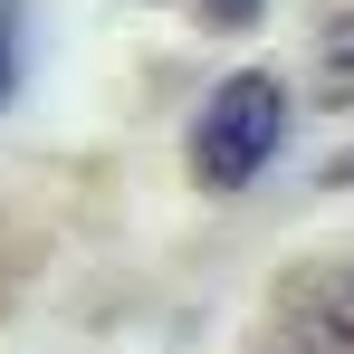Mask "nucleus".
I'll return each instance as SVG.
<instances>
[{
  "instance_id": "5",
  "label": "nucleus",
  "mask_w": 354,
  "mask_h": 354,
  "mask_svg": "<svg viewBox=\"0 0 354 354\" xmlns=\"http://www.w3.org/2000/svg\"><path fill=\"white\" fill-rule=\"evenodd\" d=\"M201 10H211V29H249V19H259L268 0H201Z\"/></svg>"
},
{
  "instance_id": "3",
  "label": "nucleus",
  "mask_w": 354,
  "mask_h": 354,
  "mask_svg": "<svg viewBox=\"0 0 354 354\" xmlns=\"http://www.w3.org/2000/svg\"><path fill=\"white\" fill-rule=\"evenodd\" d=\"M306 335H316L306 354H354V278H345L335 297H326L316 316H306Z\"/></svg>"
},
{
  "instance_id": "6",
  "label": "nucleus",
  "mask_w": 354,
  "mask_h": 354,
  "mask_svg": "<svg viewBox=\"0 0 354 354\" xmlns=\"http://www.w3.org/2000/svg\"><path fill=\"white\" fill-rule=\"evenodd\" d=\"M326 182H354V153H345V163H335V173H326Z\"/></svg>"
},
{
  "instance_id": "2",
  "label": "nucleus",
  "mask_w": 354,
  "mask_h": 354,
  "mask_svg": "<svg viewBox=\"0 0 354 354\" xmlns=\"http://www.w3.org/2000/svg\"><path fill=\"white\" fill-rule=\"evenodd\" d=\"M316 96L326 106H354V19H335L316 39Z\"/></svg>"
},
{
  "instance_id": "1",
  "label": "nucleus",
  "mask_w": 354,
  "mask_h": 354,
  "mask_svg": "<svg viewBox=\"0 0 354 354\" xmlns=\"http://www.w3.org/2000/svg\"><path fill=\"white\" fill-rule=\"evenodd\" d=\"M278 134H288V86L268 67H239L230 86H211V106L192 124V173L211 182V192H249V182L268 173Z\"/></svg>"
},
{
  "instance_id": "4",
  "label": "nucleus",
  "mask_w": 354,
  "mask_h": 354,
  "mask_svg": "<svg viewBox=\"0 0 354 354\" xmlns=\"http://www.w3.org/2000/svg\"><path fill=\"white\" fill-rule=\"evenodd\" d=\"M10 86H19V29H10V10H0V106H10Z\"/></svg>"
}]
</instances>
